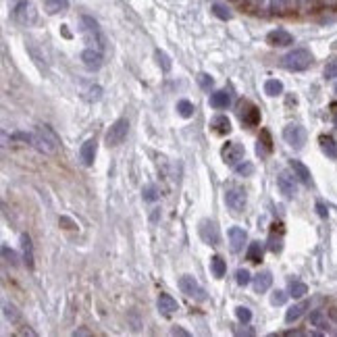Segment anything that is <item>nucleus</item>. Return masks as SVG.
<instances>
[{
    "instance_id": "1",
    "label": "nucleus",
    "mask_w": 337,
    "mask_h": 337,
    "mask_svg": "<svg viewBox=\"0 0 337 337\" xmlns=\"http://www.w3.org/2000/svg\"><path fill=\"white\" fill-rule=\"evenodd\" d=\"M34 133V146L36 150H40L42 154H48V156H54L59 150H60V138L57 136L50 125H36V129L31 131Z\"/></svg>"
},
{
    "instance_id": "2",
    "label": "nucleus",
    "mask_w": 337,
    "mask_h": 337,
    "mask_svg": "<svg viewBox=\"0 0 337 337\" xmlns=\"http://www.w3.org/2000/svg\"><path fill=\"white\" fill-rule=\"evenodd\" d=\"M81 31H83V38L92 48H98V50H104L106 48V38L100 29L98 21L90 17V15H83L81 17Z\"/></svg>"
},
{
    "instance_id": "3",
    "label": "nucleus",
    "mask_w": 337,
    "mask_h": 337,
    "mask_svg": "<svg viewBox=\"0 0 337 337\" xmlns=\"http://www.w3.org/2000/svg\"><path fill=\"white\" fill-rule=\"evenodd\" d=\"M310 62H312V54L310 50L306 48H296L292 52H287L283 59H281V65H283L287 71H306V69L310 67Z\"/></svg>"
},
{
    "instance_id": "4",
    "label": "nucleus",
    "mask_w": 337,
    "mask_h": 337,
    "mask_svg": "<svg viewBox=\"0 0 337 337\" xmlns=\"http://www.w3.org/2000/svg\"><path fill=\"white\" fill-rule=\"evenodd\" d=\"M246 190L241 185H227L225 187V204L227 208L231 210L233 215H241L244 213V208H246Z\"/></svg>"
},
{
    "instance_id": "5",
    "label": "nucleus",
    "mask_w": 337,
    "mask_h": 337,
    "mask_svg": "<svg viewBox=\"0 0 337 337\" xmlns=\"http://www.w3.org/2000/svg\"><path fill=\"white\" fill-rule=\"evenodd\" d=\"M127 131H129V121L121 117V119H117L111 127H108L106 136H104V142L108 148H115L125 142V138H127Z\"/></svg>"
},
{
    "instance_id": "6",
    "label": "nucleus",
    "mask_w": 337,
    "mask_h": 337,
    "mask_svg": "<svg viewBox=\"0 0 337 337\" xmlns=\"http://www.w3.org/2000/svg\"><path fill=\"white\" fill-rule=\"evenodd\" d=\"M13 17H15V21H17L19 25L31 27V25H36V23H38V11H36V6L31 2L23 0V2H19L17 6H15Z\"/></svg>"
},
{
    "instance_id": "7",
    "label": "nucleus",
    "mask_w": 337,
    "mask_h": 337,
    "mask_svg": "<svg viewBox=\"0 0 337 337\" xmlns=\"http://www.w3.org/2000/svg\"><path fill=\"white\" fill-rule=\"evenodd\" d=\"M179 289H181L187 297H192V300H196V302H204L206 300L204 287H202L192 275H181V277H179Z\"/></svg>"
},
{
    "instance_id": "8",
    "label": "nucleus",
    "mask_w": 337,
    "mask_h": 337,
    "mask_svg": "<svg viewBox=\"0 0 337 337\" xmlns=\"http://www.w3.org/2000/svg\"><path fill=\"white\" fill-rule=\"evenodd\" d=\"M221 156H223V162L227 164V167L235 169L241 160H244L246 150H244V146H241L239 142H227L221 148Z\"/></svg>"
},
{
    "instance_id": "9",
    "label": "nucleus",
    "mask_w": 337,
    "mask_h": 337,
    "mask_svg": "<svg viewBox=\"0 0 337 337\" xmlns=\"http://www.w3.org/2000/svg\"><path fill=\"white\" fill-rule=\"evenodd\" d=\"M306 138H308L306 129H304L302 125H297V123L287 125V127L283 129V139L294 148V150H302L304 144H306Z\"/></svg>"
},
{
    "instance_id": "10",
    "label": "nucleus",
    "mask_w": 337,
    "mask_h": 337,
    "mask_svg": "<svg viewBox=\"0 0 337 337\" xmlns=\"http://www.w3.org/2000/svg\"><path fill=\"white\" fill-rule=\"evenodd\" d=\"M238 117L246 127H256V125L260 123V111H258V106L252 104L250 100H241L238 104Z\"/></svg>"
},
{
    "instance_id": "11",
    "label": "nucleus",
    "mask_w": 337,
    "mask_h": 337,
    "mask_svg": "<svg viewBox=\"0 0 337 337\" xmlns=\"http://www.w3.org/2000/svg\"><path fill=\"white\" fill-rule=\"evenodd\" d=\"M198 233L204 244L208 246H218V241H221V233H218V227L215 221H210V218H204V221H200V227H198Z\"/></svg>"
},
{
    "instance_id": "12",
    "label": "nucleus",
    "mask_w": 337,
    "mask_h": 337,
    "mask_svg": "<svg viewBox=\"0 0 337 337\" xmlns=\"http://www.w3.org/2000/svg\"><path fill=\"white\" fill-rule=\"evenodd\" d=\"M81 60H83V65L90 69V71H98L100 67H102V50H98V48H85L81 52Z\"/></svg>"
},
{
    "instance_id": "13",
    "label": "nucleus",
    "mask_w": 337,
    "mask_h": 337,
    "mask_svg": "<svg viewBox=\"0 0 337 337\" xmlns=\"http://www.w3.org/2000/svg\"><path fill=\"white\" fill-rule=\"evenodd\" d=\"M277 187H279V192L283 194L285 198H294V196H296V173L289 175L287 171L279 173V177H277Z\"/></svg>"
},
{
    "instance_id": "14",
    "label": "nucleus",
    "mask_w": 337,
    "mask_h": 337,
    "mask_svg": "<svg viewBox=\"0 0 337 337\" xmlns=\"http://www.w3.org/2000/svg\"><path fill=\"white\" fill-rule=\"evenodd\" d=\"M266 44L275 46V48L289 46V44H294V36L285 29H273V31H269V36H266Z\"/></svg>"
},
{
    "instance_id": "15",
    "label": "nucleus",
    "mask_w": 337,
    "mask_h": 337,
    "mask_svg": "<svg viewBox=\"0 0 337 337\" xmlns=\"http://www.w3.org/2000/svg\"><path fill=\"white\" fill-rule=\"evenodd\" d=\"M227 235H229V248H231V252H239V250L244 248V244L248 241V233L241 229V227H231Z\"/></svg>"
},
{
    "instance_id": "16",
    "label": "nucleus",
    "mask_w": 337,
    "mask_h": 337,
    "mask_svg": "<svg viewBox=\"0 0 337 337\" xmlns=\"http://www.w3.org/2000/svg\"><path fill=\"white\" fill-rule=\"evenodd\" d=\"M79 159H81V162L85 164V167H92V164H94V159H96V139H94V138L85 139V142L81 144Z\"/></svg>"
},
{
    "instance_id": "17",
    "label": "nucleus",
    "mask_w": 337,
    "mask_h": 337,
    "mask_svg": "<svg viewBox=\"0 0 337 337\" xmlns=\"http://www.w3.org/2000/svg\"><path fill=\"white\" fill-rule=\"evenodd\" d=\"M156 306H159V310L162 312L164 317H171L173 312L179 310V304L173 296H169V294H160L159 296V300H156Z\"/></svg>"
},
{
    "instance_id": "18",
    "label": "nucleus",
    "mask_w": 337,
    "mask_h": 337,
    "mask_svg": "<svg viewBox=\"0 0 337 337\" xmlns=\"http://www.w3.org/2000/svg\"><path fill=\"white\" fill-rule=\"evenodd\" d=\"M275 229L269 235V250L273 254H279L283 250V225H273Z\"/></svg>"
},
{
    "instance_id": "19",
    "label": "nucleus",
    "mask_w": 337,
    "mask_h": 337,
    "mask_svg": "<svg viewBox=\"0 0 337 337\" xmlns=\"http://www.w3.org/2000/svg\"><path fill=\"white\" fill-rule=\"evenodd\" d=\"M252 281H254V292L264 294V292H269V287L273 283V275L269 271H260V273H256Z\"/></svg>"
},
{
    "instance_id": "20",
    "label": "nucleus",
    "mask_w": 337,
    "mask_h": 337,
    "mask_svg": "<svg viewBox=\"0 0 337 337\" xmlns=\"http://www.w3.org/2000/svg\"><path fill=\"white\" fill-rule=\"evenodd\" d=\"M306 308H310V302L308 300H304V302H297L294 304V306H289L287 312H285V323H296L297 318H302V315L306 312Z\"/></svg>"
},
{
    "instance_id": "21",
    "label": "nucleus",
    "mask_w": 337,
    "mask_h": 337,
    "mask_svg": "<svg viewBox=\"0 0 337 337\" xmlns=\"http://www.w3.org/2000/svg\"><path fill=\"white\" fill-rule=\"evenodd\" d=\"M289 167H292V171L296 173V177L300 179L304 185H312V175H310V171H308L306 164L300 162V160H292V162H289Z\"/></svg>"
},
{
    "instance_id": "22",
    "label": "nucleus",
    "mask_w": 337,
    "mask_h": 337,
    "mask_svg": "<svg viewBox=\"0 0 337 337\" xmlns=\"http://www.w3.org/2000/svg\"><path fill=\"white\" fill-rule=\"evenodd\" d=\"M21 248H23V262L27 269H34V246H31V238L27 233L21 235Z\"/></svg>"
},
{
    "instance_id": "23",
    "label": "nucleus",
    "mask_w": 337,
    "mask_h": 337,
    "mask_svg": "<svg viewBox=\"0 0 337 337\" xmlns=\"http://www.w3.org/2000/svg\"><path fill=\"white\" fill-rule=\"evenodd\" d=\"M318 144H320V150H323V154L327 156V159L337 160V142L331 136H320Z\"/></svg>"
},
{
    "instance_id": "24",
    "label": "nucleus",
    "mask_w": 337,
    "mask_h": 337,
    "mask_svg": "<svg viewBox=\"0 0 337 337\" xmlns=\"http://www.w3.org/2000/svg\"><path fill=\"white\" fill-rule=\"evenodd\" d=\"M210 127H213L215 133H218V136H227V133L231 131V121L227 119L225 115H217L213 121H210Z\"/></svg>"
},
{
    "instance_id": "25",
    "label": "nucleus",
    "mask_w": 337,
    "mask_h": 337,
    "mask_svg": "<svg viewBox=\"0 0 337 337\" xmlns=\"http://www.w3.org/2000/svg\"><path fill=\"white\" fill-rule=\"evenodd\" d=\"M231 104V94L225 90H218L215 94H210V106L213 108H227Z\"/></svg>"
},
{
    "instance_id": "26",
    "label": "nucleus",
    "mask_w": 337,
    "mask_h": 337,
    "mask_svg": "<svg viewBox=\"0 0 337 337\" xmlns=\"http://www.w3.org/2000/svg\"><path fill=\"white\" fill-rule=\"evenodd\" d=\"M69 9V0H44V11L48 15H59Z\"/></svg>"
},
{
    "instance_id": "27",
    "label": "nucleus",
    "mask_w": 337,
    "mask_h": 337,
    "mask_svg": "<svg viewBox=\"0 0 337 337\" xmlns=\"http://www.w3.org/2000/svg\"><path fill=\"white\" fill-rule=\"evenodd\" d=\"M264 94L266 96H271V98L281 96V94H283V83H281L279 79H266L264 81Z\"/></svg>"
},
{
    "instance_id": "28",
    "label": "nucleus",
    "mask_w": 337,
    "mask_h": 337,
    "mask_svg": "<svg viewBox=\"0 0 337 337\" xmlns=\"http://www.w3.org/2000/svg\"><path fill=\"white\" fill-rule=\"evenodd\" d=\"M262 139H258V146H256V152L260 154V156H264V154H269L271 150H273V142H271V133L266 131V129H262Z\"/></svg>"
},
{
    "instance_id": "29",
    "label": "nucleus",
    "mask_w": 337,
    "mask_h": 337,
    "mask_svg": "<svg viewBox=\"0 0 337 337\" xmlns=\"http://www.w3.org/2000/svg\"><path fill=\"white\" fill-rule=\"evenodd\" d=\"M210 269H213L215 279H223L225 271H227V264H225V260L221 256H213V258H210Z\"/></svg>"
},
{
    "instance_id": "30",
    "label": "nucleus",
    "mask_w": 337,
    "mask_h": 337,
    "mask_svg": "<svg viewBox=\"0 0 337 337\" xmlns=\"http://www.w3.org/2000/svg\"><path fill=\"white\" fill-rule=\"evenodd\" d=\"M154 59H156V65H159L164 73H169V71H171L173 62H171V59L167 57V52H162L160 48H156V50H154Z\"/></svg>"
},
{
    "instance_id": "31",
    "label": "nucleus",
    "mask_w": 337,
    "mask_h": 337,
    "mask_svg": "<svg viewBox=\"0 0 337 337\" xmlns=\"http://www.w3.org/2000/svg\"><path fill=\"white\" fill-rule=\"evenodd\" d=\"M246 258H248L250 262H260L262 260V246H260V241H254V244H250Z\"/></svg>"
},
{
    "instance_id": "32",
    "label": "nucleus",
    "mask_w": 337,
    "mask_h": 337,
    "mask_svg": "<svg viewBox=\"0 0 337 337\" xmlns=\"http://www.w3.org/2000/svg\"><path fill=\"white\" fill-rule=\"evenodd\" d=\"M308 294V285L302 283V281H292L289 283V296L292 297H304Z\"/></svg>"
},
{
    "instance_id": "33",
    "label": "nucleus",
    "mask_w": 337,
    "mask_h": 337,
    "mask_svg": "<svg viewBox=\"0 0 337 337\" xmlns=\"http://www.w3.org/2000/svg\"><path fill=\"white\" fill-rule=\"evenodd\" d=\"M194 104L190 102V100H179L177 102V113H179V117H183V119H190V117L194 115Z\"/></svg>"
},
{
    "instance_id": "34",
    "label": "nucleus",
    "mask_w": 337,
    "mask_h": 337,
    "mask_svg": "<svg viewBox=\"0 0 337 337\" xmlns=\"http://www.w3.org/2000/svg\"><path fill=\"white\" fill-rule=\"evenodd\" d=\"M142 198L146 200V202H156V200H159L160 198V194H159V187H156V185H146L144 187V190H142Z\"/></svg>"
},
{
    "instance_id": "35",
    "label": "nucleus",
    "mask_w": 337,
    "mask_h": 337,
    "mask_svg": "<svg viewBox=\"0 0 337 337\" xmlns=\"http://www.w3.org/2000/svg\"><path fill=\"white\" fill-rule=\"evenodd\" d=\"M213 13L217 15L218 19H223V21H229V19L233 17V13L227 9L225 4H221V2H215V4H213Z\"/></svg>"
},
{
    "instance_id": "36",
    "label": "nucleus",
    "mask_w": 337,
    "mask_h": 337,
    "mask_svg": "<svg viewBox=\"0 0 337 337\" xmlns=\"http://www.w3.org/2000/svg\"><path fill=\"white\" fill-rule=\"evenodd\" d=\"M233 171H235L238 175H241V177H250V175L254 173V164H252V162H248V160H241Z\"/></svg>"
},
{
    "instance_id": "37",
    "label": "nucleus",
    "mask_w": 337,
    "mask_h": 337,
    "mask_svg": "<svg viewBox=\"0 0 337 337\" xmlns=\"http://www.w3.org/2000/svg\"><path fill=\"white\" fill-rule=\"evenodd\" d=\"M235 317H238L239 323H250L252 320V310L248 306H238L235 308Z\"/></svg>"
},
{
    "instance_id": "38",
    "label": "nucleus",
    "mask_w": 337,
    "mask_h": 337,
    "mask_svg": "<svg viewBox=\"0 0 337 337\" xmlns=\"http://www.w3.org/2000/svg\"><path fill=\"white\" fill-rule=\"evenodd\" d=\"M235 281H238V285L246 287L250 281H252V277H250V271L248 269H238V273H235Z\"/></svg>"
},
{
    "instance_id": "39",
    "label": "nucleus",
    "mask_w": 337,
    "mask_h": 337,
    "mask_svg": "<svg viewBox=\"0 0 337 337\" xmlns=\"http://www.w3.org/2000/svg\"><path fill=\"white\" fill-rule=\"evenodd\" d=\"M2 315H4V318H9V320H19V312H17V308H15L13 304H9V302H4V304H2Z\"/></svg>"
},
{
    "instance_id": "40",
    "label": "nucleus",
    "mask_w": 337,
    "mask_h": 337,
    "mask_svg": "<svg viewBox=\"0 0 337 337\" xmlns=\"http://www.w3.org/2000/svg\"><path fill=\"white\" fill-rule=\"evenodd\" d=\"M2 258H4V262H9L11 266H17V260H19V258H17V254H15L6 244H2Z\"/></svg>"
},
{
    "instance_id": "41",
    "label": "nucleus",
    "mask_w": 337,
    "mask_h": 337,
    "mask_svg": "<svg viewBox=\"0 0 337 337\" xmlns=\"http://www.w3.org/2000/svg\"><path fill=\"white\" fill-rule=\"evenodd\" d=\"M310 325H315V327H320V329H327V323H325V317H323V312H320V310H315V312H310Z\"/></svg>"
},
{
    "instance_id": "42",
    "label": "nucleus",
    "mask_w": 337,
    "mask_h": 337,
    "mask_svg": "<svg viewBox=\"0 0 337 337\" xmlns=\"http://www.w3.org/2000/svg\"><path fill=\"white\" fill-rule=\"evenodd\" d=\"M323 75H325V79H333V77H337V59H333V60L327 62Z\"/></svg>"
},
{
    "instance_id": "43",
    "label": "nucleus",
    "mask_w": 337,
    "mask_h": 337,
    "mask_svg": "<svg viewBox=\"0 0 337 337\" xmlns=\"http://www.w3.org/2000/svg\"><path fill=\"white\" fill-rule=\"evenodd\" d=\"M198 83H200L202 90H210L215 85V79H213V75H208V73H200L198 75Z\"/></svg>"
},
{
    "instance_id": "44",
    "label": "nucleus",
    "mask_w": 337,
    "mask_h": 337,
    "mask_svg": "<svg viewBox=\"0 0 337 337\" xmlns=\"http://www.w3.org/2000/svg\"><path fill=\"white\" fill-rule=\"evenodd\" d=\"M285 300H287V294H285V292H281V289H277V292H273V296H271V304H273V306H283Z\"/></svg>"
},
{
    "instance_id": "45",
    "label": "nucleus",
    "mask_w": 337,
    "mask_h": 337,
    "mask_svg": "<svg viewBox=\"0 0 337 337\" xmlns=\"http://www.w3.org/2000/svg\"><path fill=\"white\" fill-rule=\"evenodd\" d=\"M292 4V0H271V6H273V11H285L287 6Z\"/></svg>"
},
{
    "instance_id": "46",
    "label": "nucleus",
    "mask_w": 337,
    "mask_h": 337,
    "mask_svg": "<svg viewBox=\"0 0 337 337\" xmlns=\"http://www.w3.org/2000/svg\"><path fill=\"white\" fill-rule=\"evenodd\" d=\"M59 223H60V225H65V229H77V225H75L69 217H60V218H59Z\"/></svg>"
},
{
    "instance_id": "47",
    "label": "nucleus",
    "mask_w": 337,
    "mask_h": 337,
    "mask_svg": "<svg viewBox=\"0 0 337 337\" xmlns=\"http://www.w3.org/2000/svg\"><path fill=\"white\" fill-rule=\"evenodd\" d=\"M317 213H318V217L327 218V208H325V204H323V202H318V204H317Z\"/></svg>"
},
{
    "instance_id": "48",
    "label": "nucleus",
    "mask_w": 337,
    "mask_h": 337,
    "mask_svg": "<svg viewBox=\"0 0 337 337\" xmlns=\"http://www.w3.org/2000/svg\"><path fill=\"white\" fill-rule=\"evenodd\" d=\"M173 335H181V337H187L190 333H187L185 329H181V327H173Z\"/></svg>"
},
{
    "instance_id": "49",
    "label": "nucleus",
    "mask_w": 337,
    "mask_h": 337,
    "mask_svg": "<svg viewBox=\"0 0 337 337\" xmlns=\"http://www.w3.org/2000/svg\"><path fill=\"white\" fill-rule=\"evenodd\" d=\"M329 317H331L335 323H337V308H331V310H329Z\"/></svg>"
},
{
    "instance_id": "50",
    "label": "nucleus",
    "mask_w": 337,
    "mask_h": 337,
    "mask_svg": "<svg viewBox=\"0 0 337 337\" xmlns=\"http://www.w3.org/2000/svg\"><path fill=\"white\" fill-rule=\"evenodd\" d=\"M73 335H90V331H85V329H77Z\"/></svg>"
},
{
    "instance_id": "51",
    "label": "nucleus",
    "mask_w": 337,
    "mask_h": 337,
    "mask_svg": "<svg viewBox=\"0 0 337 337\" xmlns=\"http://www.w3.org/2000/svg\"><path fill=\"white\" fill-rule=\"evenodd\" d=\"M62 34H65L67 38H71V34H69V29H67V25H62Z\"/></svg>"
},
{
    "instance_id": "52",
    "label": "nucleus",
    "mask_w": 337,
    "mask_h": 337,
    "mask_svg": "<svg viewBox=\"0 0 337 337\" xmlns=\"http://www.w3.org/2000/svg\"><path fill=\"white\" fill-rule=\"evenodd\" d=\"M331 48H333V50H337V42H333V44H331Z\"/></svg>"
},
{
    "instance_id": "53",
    "label": "nucleus",
    "mask_w": 337,
    "mask_h": 337,
    "mask_svg": "<svg viewBox=\"0 0 337 337\" xmlns=\"http://www.w3.org/2000/svg\"><path fill=\"white\" fill-rule=\"evenodd\" d=\"M335 94H337V83H335Z\"/></svg>"
}]
</instances>
